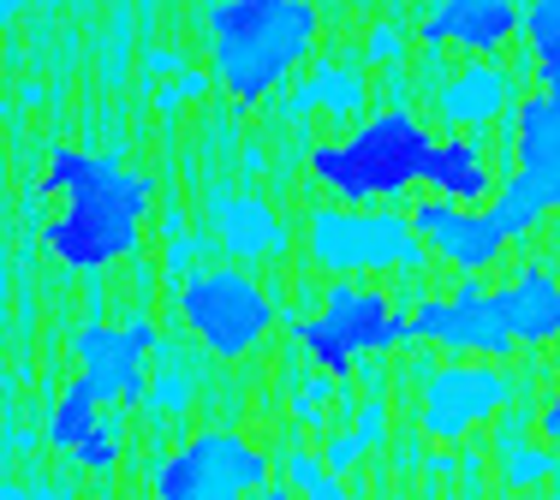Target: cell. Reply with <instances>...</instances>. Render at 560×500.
Wrapping results in <instances>:
<instances>
[{"mask_svg":"<svg viewBox=\"0 0 560 500\" xmlns=\"http://www.w3.org/2000/svg\"><path fill=\"white\" fill-rule=\"evenodd\" d=\"M513 162L518 179L542 191V203L560 209V102L555 96H525L513 114Z\"/></svg>","mask_w":560,"mask_h":500,"instance_id":"4fadbf2b","label":"cell"},{"mask_svg":"<svg viewBox=\"0 0 560 500\" xmlns=\"http://www.w3.org/2000/svg\"><path fill=\"white\" fill-rule=\"evenodd\" d=\"M358 441L364 447H376L382 436H388V412H382V405H364V417H358V429H352Z\"/></svg>","mask_w":560,"mask_h":500,"instance_id":"484cf974","label":"cell"},{"mask_svg":"<svg viewBox=\"0 0 560 500\" xmlns=\"http://www.w3.org/2000/svg\"><path fill=\"white\" fill-rule=\"evenodd\" d=\"M287 477H292V489H299L304 500H346L340 477H335V471H328L316 453H292V459H287Z\"/></svg>","mask_w":560,"mask_h":500,"instance_id":"603a6c76","label":"cell"},{"mask_svg":"<svg viewBox=\"0 0 560 500\" xmlns=\"http://www.w3.org/2000/svg\"><path fill=\"white\" fill-rule=\"evenodd\" d=\"M506 96H513V78L501 66H465V72H453L442 84L435 108H442L447 126H489V120H501Z\"/></svg>","mask_w":560,"mask_h":500,"instance_id":"2e32d148","label":"cell"},{"mask_svg":"<svg viewBox=\"0 0 560 500\" xmlns=\"http://www.w3.org/2000/svg\"><path fill=\"white\" fill-rule=\"evenodd\" d=\"M215 245L226 257H269V250L287 245V227L269 203L257 197H221L215 203Z\"/></svg>","mask_w":560,"mask_h":500,"instance_id":"e0dca14e","label":"cell"},{"mask_svg":"<svg viewBox=\"0 0 560 500\" xmlns=\"http://www.w3.org/2000/svg\"><path fill=\"white\" fill-rule=\"evenodd\" d=\"M250 500H299V489H292V483H262Z\"/></svg>","mask_w":560,"mask_h":500,"instance_id":"f1b7e54d","label":"cell"},{"mask_svg":"<svg viewBox=\"0 0 560 500\" xmlns=\"http://www.w3.org/2000/svg\"><path fill=\"white\" fill-rule=\"evenodd\" d=\"M489 305H495V316L506 322L513 346H549V340H560V281L542 262L518 269L513 286L489 293Z\"/></svg>","mask_w":560,"mask_h":500,"instance_id":"5bb4252c","label":"cell"},{"mask_svg":"<svg viewBox=\"0 0 560 500\" xmlns=\"http://www.w3.org/2000/svg\"><path fill=\"white\" fill-rule=\"evenodd\" d=\"M185 400H191V376H185L179 364H162V376L150 381L143 405H150L155 417H173V412H185Z\"/></svg>","mask_w":560,"mask_h":500,"instance_id":"d4e9b609","label":"cell"},{"mask_svg":"<svg viewBox=\"0 0 560 500\" xmlns=\"http://www.w3.org/2000/svg\"><path fill=\"white\" fill-rule=\"evenodd\" d=\"M304 245L335 274H376V269H423V239L399 209H311Z\"/></svg>","mask_w":560,"mask_h":500,"instance_id":"5b68a950","label":"cell"},{"mask_svg":"<svg viewBox=\"0 0 560 500\" xmlns=\"http://www.w3.org/2000/svg\"><path fill=\"white\" fill-rule=\"evenodd\" d=\"M430 126L406 108H388L376 120H364L346 143H316L311 150V174L323 179L340 203L370 209V203H388V197H406L430 167Z\"/></svg>","mask_w":560,"mask_h":500,"instance_id":"3957f363","label":"cell"},{"mask_svg":"<svg viewBox=\"0 0 560 500\" xmlns=\"http://www.w3.org/2000/svg\"><path fill=\"white\" fill-rule=\"evenodd\" d=\"M179 316L203 352L215 358H245L262 334L275 328V305L245 269H203L179 281Z\"/></svg>","mask_w":560,"mask_h":500,"instance_id":"52a82bcc","label":"cell"},{"mask_svg":"<svg viewBox=\"0 0 560 500\" xmlns=\"http://www.w3.org/2000/svg\"><path fill=\"white\" fill-rule=\"evenodd\" d=\"M364 102H370V84L358 72H346V66H316V72L299 84L292 108H299V114H311V108H323V114H358Z\"/></svg>","mask_w":560,"mask_h":500,"instance_id":"ac0fdd59","label":"cell"},{"mask_svg":"<svg viewBox=\"0 0 560 500\" xmlns=\"http://www.w3.org/2000/svg\"><path fill=\"white\" fill-rule=\"evenodd\" d=\"M555 465H560V459L549 453V447H518V441H506V453H501V477L513 483V489H537V483H549Z\"/></svg>","mask_w":560,"mask_h":500,"instance_id":"7402d4cb","label":"cell"},{"mask_svg":"<svg viewBox=\"0 0 560 500\" xmlns=\"http://www.w3.org/2000/svg\"><path fill=\"white\" fill-rule=\"evenodd\" d=\"M411 340V316L388 305V293L335 281L323 298V310L299 322V346L311 352V364L323 376H352V364L364 352H394Z\"/></svg>","mask_w":560,"mask_h":500,"instance_id":"277c9868","label":"cell"},{"mask_svg":"<svg viewBox=\"0 0 560 500\" xmlns=\"http://www.w3.org/2000/svg\"><path fill=\"white\" fill-rule=\"evenodd\" d=\"M36 191L43 197L66 191V209L43 227V245L78 274H96L108 262L131 257L138 233H143V215H150V197H155L143 174H126V167L102 162V155H84V150L48 155V179Z\"/></svg>","mask_w":560,"mask_h":500,"instance_id":"6da1fadb","label":"cell"},{"mask_svg":"<svg viewBox=\"0 0 560 500\" xmlns=\"http://www.w3.org/2000/svg\"><path fill=\"white\" fill-rule=\"evenodd\" d=\"M72 459H78L84 471H114V465H119V424H114V417H102V424L72 447Z\"/></svg>","mask_w":560,"mask_h":500,"instance_id":"cb8c5ba5","label":"cell"},{"mask_svg":"<svg viewBox=\"0 0 560 500\" xmlns=\"http://www.w3.org/2000/svg\"><path fill=\"white\" fill-rule=\"evenodd\" d=\"M316 48L311 0H221L209 12V55L233 102H262L287 84Z\"/></svg>","mask_w":560,"mask_h":500,"instance_id":"7a4b0ae2","label":"cell"},{"mask_svg":"<svg viewBox=\"0 0 560 500\" xmlns=\"http://www.w3.org/2000/svg\"><path fill=\"white\" fill-rule=\"evenodd\" d=\"M0 400H7V376H0Z\"/></svg>","mask_w":560,"mask_h":500,"instance_id":"f546056e","label":"cell"},{"mask_svg":"<svg viewBox=\"0 0 560 500\" xmlns=\"http://www.w3.org/2000/svg\"><path fill=\"white\" fill-rule=\"evenodd\" d=\"M275 483V459L233 429H203L155 465V500H250Z\"/></svg>","mask_w":560,"mask_h":500,"instance_id":"8992f818","label":"cell"},{"mask_svg":"<svg viewBox=\"0 0 560 500\" xmlns=\"http://www.w3.org/2000/svg\"><path fill=\"white\" fill-rule=\"evenodd\" d=\"M525 36H530V55L542 66V96L560 102V0H530Z\"/></svg>","mask_w":560,"mask_h":500,"instance_id":"44dd1931","label":"cell"},{"mask_svg":"<svg viewBox=\"0 0 560 500\" xmlns=\"http://www.w3.org/2000/svg\"><path fill=\"white\" fill-rule=\"evenodd\" d=\"M162 346V328L150 322V316H138V322L126 328H108V322H84L72 340L78 364H84V381L102 393V405H143V393H150V370H143V358Z\"/></svg>","mask_w":560,"mask_h":500,"instance_id":"ba28073f","label":"cell"},{"mask_svg":"<svg viewBox=\"0 0 560 500\" xmlns=\"http://www.w3.org/2000/svg\"><path fill=\"white\" fill-rule=\"evenodd\" d=\"M411 233L418 239H430V250L442 262H453L459 274H483L495 269L506 257V233L495 227V215L489 209H459V203H442V197H423L418 209H411Z\"/></svg>","mask_w":560,"mask_h":500,"instance_id":"8fae6325","label":"cell"},{"mask_svg":"<svg viewBox=\"0 0 560 500\" xmlns=\"http://www.w3.org/2000/svg\"><path fill=\"white\" fill-rule=\"evenodd\" d=\"M513 31H525V12L513 0H442L430 12V24L418 31L423 48L459 43L465 55H495L501 43H513Z\"/></svg>","mask_w":560,"mask_h":500,"instance_id":"7c38bea8","label":"cell"},{"mask_svg":"<svg viewBox=\"0 0 560 500\" xmlns=\"http://www.w3.org/2000/svg\"><path fill=\"white\" fill-rule=\"evenodd\" d=\"M411 316V340H435V346L447 352H465V358H513V334H506V322L495 316V305H489V293L465 274L459 293L453 298H430V305L406 310Z\"/></svg>","mask_w":560,"mask_h":500,"instance_id":"30bf717a","label":"cell"},{"mask_svg":"<svg viewBox=\"0 0 560 500\" xmlns=\"http://www.w3.org/2000/svg\"><path fill=\"white\" fill-rule=\"evenodd\" d=\"M399 55V36L394 31H376V36H370V60H394Z\"/></svg>","mask_w":560,"mask_h":500,"instance_id":"83f0119b","label":"cell"},{"mask_svg":"<svg viewBox=\"0 0 560 500\" xmlns=\"http://www.w3.org/2000/svg\"><path fill=\"white\" fill-rule=\"evenodd\" d=\"M537 429H542V436H549V441H560V388H555V400H549V405H542V417H537Z\"/></svg>","mask_w":560,"mask_h":500,"instance_id":"4316f807","label":"cell"},{"mask_svg":"<svg viewBox=\"0 0 560 500\" xmlns=\"http://www.w3.org/2000/svg\"><path fill=\"white\" fill-rule=\"evenodd\" d=\"M489 215H495V227L506 233V239H525V233H537V221L549 215V203H542V191L530 186V179H506V186H495V197H489Z\"/></svg>","mask_w":560,"mask_h":500,"instance_id":"ffe728a7","label":"cell"},{"mask_svg":"<svg viewBox=\"0 0 560 500\" xmlns=\"http://www.w3.org/2000/svg\"><path fill=\"white\" fill-rule=\"evenodd\" d=\"M423 186H430L442 203H459V209H477L495 197V174H489L483 150L471 138H447L430 150V167H423Z\"/></svg>","mask_w":560,"mask_h":500,"instance_id":"9a60e30c","label":"cell"},{"mask_svg":"<svg viewBox=\"0 0 560 500\" xmlns=\"http://www.w3.org/2000/svg\"><path fill=\"white\" fill-rule=\"evenodd\" d=\"M506 376L495 370V364H442V370H430V381H423V436L430 441H459L465 429L489 424V417L506 405Z\"/></svg>","mask_w":560,"mask_h":500,"instance_id":"9c48e42d","label":"cell"},{"mask_svg":"<svg viewBox=\"0 0 560 500\" xmlns=\"http://www.w3.org/2000/svg\"><path fill=\"white\" fill-rule=\"evenodd\" d=\"M102 424V393L90 388L84 376L72 381V388L60 393V405H55V417H48V447H60V453H72L78 441L90 436V429Z\"/></svg>","mask_w":560,"mask_h":500,"instance_id":"d6986e66","label":"cell"}]
</instances>
